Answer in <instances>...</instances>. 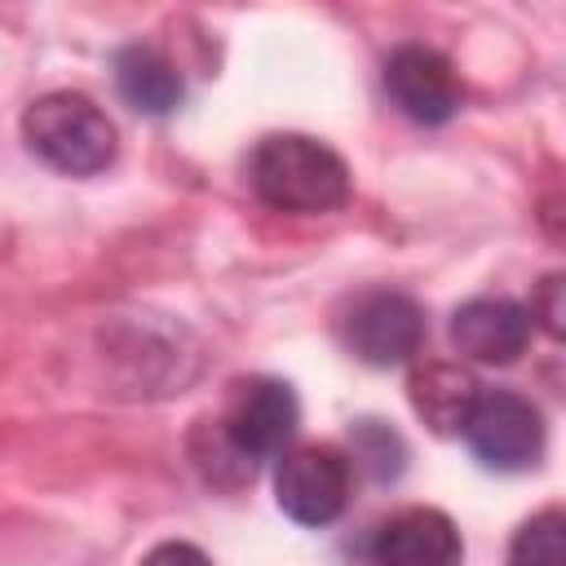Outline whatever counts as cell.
I'll return each mask as SVG.
<instances>
[{
	"mask_svg": "<svg viewBox=\"0 0 566 566\" xmlns=\"http://www.w3.org/2000/svg\"><path fill=\"white\" fill-rule=\"evenodd\" d=\"M531 310L509 296H473L451 314V340L473 363H513L531 345Z\"/></svg>",
	"mask_w": 566,
	"mask_h": 566,
	"instance_id": "cell-8",
	"label": "cell"
},
{
	"mask_svg": "<svg viewBox=\"0 0 566 566\" xmlns=\"http://www.w3.org/2000/svg\"><path fill=\"white\" fill-rule=\"evenodd\" d=\"M354 455L363 460V469L371 473V478H398V469H402V438L394 433V429H385V424H376V420H363L358 429H354Z\"/></svg>",
	"mask_w": 566,
	"mask_h": 566,
	"instance_id": "cell-13",
	"label": "cell"
},
{
	"mask_svg": "<svg viewBox=\"0 0 566 566\" xmlns=\"http://www.w3.org/2000/svg\"><path fill=\"white\" fill-rule=\"evenodd\" d=\"M385 88L394 106L416 124H447L460 111V80L451 62L424 44H402L389 53Z\"/></svg>",
	"mask_w": 566,
	"mask_h": 566,
	"instance_id": "cell-7",
	"label": "cell"
},
{
	"mask_svg": "<svg viewBox=\"0 0 566 566\" xmlns=\"http://www.w3.org/2000/svg\"><path fill=\"white\" fill-rule=\"evenodd\" d=\"M296 424H301V407H296L292 385L274 376H252L230 398L226 442L234 447L239 460H265L292 442Z\"/></svg>",
	"mask_w": 566,
	"mask_h": 566,
	"instance_id": "cell-5",
	"label": "cell"
},
{
	"mask_svg": "<svg viewBox=\"0 0 566 566\" xmlns=\"http://www.w3.org/2000/svg\"><path fill=\"white\" fill-rule=\"evenodd\" d=\"M557 296H562V274H548L539 287V301L531 305V318H544V327L553 336H562V301Z\"/></svg>",
	"mask_w": 566,
	"mask_h": 566,
	"instance_id": "cell-15",
	"label": "cell"
},
{
	"mask_svg": "<svg viewBox=\"0 0 566 566\" xmlns=\"http://www.w3.org/2000/svg\"><path fill=\"white\" fill-rule=\"evenodd\" d=\"M460 433H464L469 451L486 469H500V473H517V469L535 464L539 447H544L539 411L522 394H509V389L478 394V402H473V411H469Z\"/></svg>",
	"mask_w": 566,
	"mask_h": 566,
	"instance_id": "cell-3",
	"label": "cell"
},
{
	"mask_svg": "<svg viewBox=\"0 0 566 566\" xmlns=\"http://www.w3.org/2000/svg\"><path fill=\"white\" fill-rule=\"evenodd\" d=\"M274 500L301 526H327L349 504V460L336 447H292L274 469Z\"/></svg>",
	"mask_w": 566,
	"mask_h": 566,
	"instance_id": "cell-4",
	"label": "cell"
},
{
	"mask_svg": "<svg viewBox=\"0 0 566 566\" xmlns=\"http://www.w3.org/2000/svg\"><path fill=\"white\" fill-rule=\"evenodd\" d=\"M22 142L66 177H93L115 159V124L84 93H44L22 115Z\"/></svg>",
	"mask_w": 566,
	"mask_h": 566,
	"instance_id": "cell-2",
	"label": "cell"
},
{
	"mask_svg": "<svg viewBox=\"0 0 566 566\" xmlns=\"http://www.w3.org/2000/svg\"><path fill=\"white\" fill-rule=\"evenodd\" d=\"M142 566H212V562H208L203 548H195V544H186V539H168V544H155V548L142 557Z\"/></svg>",
	"mask_w": 566,
	"mask_h": 566,
	"instance_id": "cell-14",
	"label": "cell"
},
{
	"mask_svg": "<svg viewBox=\"0 0 566 566\" xmlns=\"http://www.w3.org/2000/svg\"><path fill=\"white\" fill-rule=\"evenodd\" d=\"M115 84H119V97L142 115H168L181 102V75L164 53L146 44H128L115 57Z\"/></svg>",
	"mask_w": 566,
	"mask_h": 566,
	"instance_id": "cell-11",
	"label": "cell"
},
{
	"mask_svg": "<svg viewBox=\"0 0 566 566\" xmlns=\"http://www.w3.org/2000/svg\"><path fill=\"white\" fill-rule=\"evenodd\" d=\"M424 340V314L407 292H363L345 314V345L371 367L407 363Z\"/></svg>",
	"mask_w": 566,
	"mask_h": 566,
	"instance_id": "cell-6",
	"label": "cell"
},
{
	"mask_svg": "<svg viewBox=\"0 0 566 566\" xmlns=\"http://www.w3.org/2000/svg\"><path fill=\"white\" fill-rule=\"evenodd\" d=\"M407 389H411L416 416L424 424H433L438 433H460L464 420H469V411H473V402H478V394H482V385L464 367H455V363H429V367H420Z\"/></svg>",
	"mask_w": 566,
	"mask_h": 566,
	"instance_id": "cell-10",
	"label": "cell"
},
{
	"mask_svg": "<svg viewBox=\"0 0 566 566\" xmlns=\"http://www.w3.org/2000/svg\"><path fill=\"white\" fill-rule=\"evenodd\" d=\"M376 566H460L464 544L447 513L438 509H402L376 526L371 539Z\"/></svg>",
	"mask_w": 566,
	"mask_h": 566,
	"instance_id": "cell-9",
	"label": "cell"
},
{
	"mask_svg": "<svg viewBox=\"0 0 566 566\" xmlns=\"http://www.w3.org/2000/svg\"><path fill=\"white\" fill-rule=\"evenodd\" d=\"M509 566H566V517L562 509H544L526 517L509 544Z\"/></svg>",
	"mask_w": 566,
	"mask_h": 566,
	"instance_id": "cell-12",
	"label": "cell"
},
{
	"mask_svg": "<svg viewBox=\"0 0 566 566\" xmlns=\"http://www.w3.org/2000/svg\"><path fill=\"white\" fill-rule=\"evenodd\" d=\"M248 181L279 212H332L349 199L345 159L305 133H270L248 155Z\"/></svg>",
	"mask_w": 566,
	"mask_h": 566,
	"instance_id": "cell-1",
	"label": "cell"
}]
</instances>
